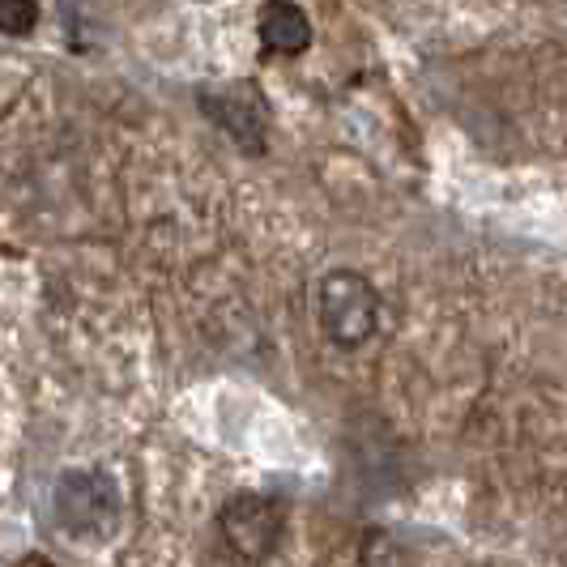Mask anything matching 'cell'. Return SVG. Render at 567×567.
Segmentation results:
<instances>
[{
  "label": "cell",
  "instance_id": "cell-1",
  "mask_svg": "<svg viewBox=\"0 0 567 567\" xmlns=\"http://www.w3.org/2000/svg\"><path fill=\"white\" fill-rule=\"evenodd\" d=\"M60 529L69 538L103 542L120 529V486L103 474V470H69L56 478V495H52Z\"/></svg>",
  "mask_w": 567,
  "mask_h": 567
},
{
  "label": "cell",
  "instance_id": "cell-6",
  "mask_svg": "<svg viewBox=\"0 0 567 567\" xmlns=\"http://www.w3.org/2000/svg\"><path fill=\"white\" fill-rule=\"evenodd\" d=\"M39 27V0H0V34L27 39Z\"/></svg>",
  "mask_w": 567,
  "mask_h": 567
},
{
  "label": "cell",
  "instance_id": "cell-4",
  "mask_svg": "<svg viewBox=\"0 0 567 567\" xmlns=\"http://www.w3.org/2000/svg\"><path fill=\"white\" fill-rule=\"evenodd\" d=\"M200 107H205V115H214L248 154L265 150V99L256 94L252 85H230L223 94H209L205 90L200 94Z\"/></svg>",
  "mask_w": 567,
  "mask_h": 567
},
{
  "label": "cell",
  "instance_id": "cell-5",
  "mask_svg": "<svg viewBox=\"0 0 567 567\" xmlns=\"http://www.w3.org/2000/svg\"><path fill=\"white\" fill-rule=\"evenodd\" d=\"M256 34L265 43V52H278V56H299L308 52L312 43V22L299 4L290 0H265L260 4V18H256Z\"/></svg>",
  "mask_w": 567,
  "mask_h": 567
},
{
  "label": "cell",
  "instance_id": "cell-3",
  "mask_svg": "<svg viewBox=\"0 0 567 567\" xmlns=\"http://www.w3.org/2000/svg\"><path fill=\"white\" fill-rule=\"evenodd\" d=\"M218 529H223L230 555L239 564H265L282 546V534H286L282 499H274L265 491H239L218 512Z\"/></svg>",
  "mask_w": 567,
  "mask_h": 567
},
{
  "label": "cell",
  "instance_id": "cell-2",
  "mask_svg": "<svg viewBox=\"0 0 567 567\" xmlns=\"http://www.w3.org/2000/svg\"><path fill=\"white\" fill-rule=\"evenodd\" d=\"M320 324L333 346L341 350H359L371 341L380 324V290L354 274V269H333L320 282Z\"/></svg>",
  "mask_w": 567,
  "mask_h": 567
}]
</instances>
